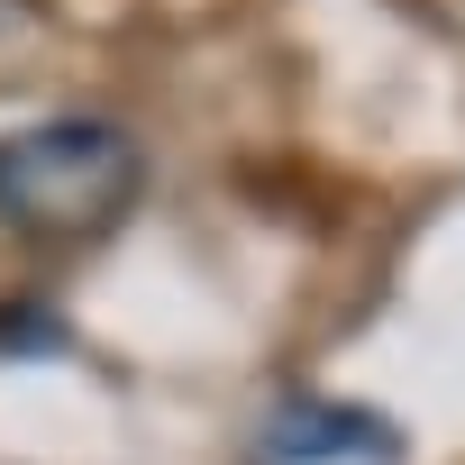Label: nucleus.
<instances>
[{
	"label": "nucleus",
	"mask_w": 465,
	"mask_h": 465,
	"mask_svg": "<svg viewBox=\"0 0 465 465\" xmlns=\"http://www.w3.org/2000/svg\"><path fill=\"white\" fill-rule=\"evenodd\" d=\"M146 155L119 119H37L0 137V228L37 247H74L128 219Z\"/></svg>",
	"instance_id": "1"
},
{
	"label": "nucleus",
	"mask_w": 465,
	"mask_h": 465,
	"mask_svg": "<svg viewBox=\"0 0 465 465\" xmlns=\"http://www.w3.org/2000/svg\"><path fill=\"white\" fill-rule=\"evenodd\" d=\"M383 456H401V438L383 411L356 401H292L256 438V465H383Z\"/></svg>",
	"instance_id": "2"
}]
</instances>
